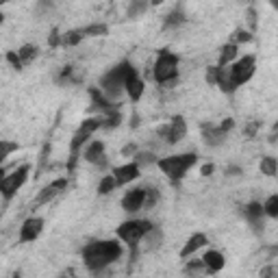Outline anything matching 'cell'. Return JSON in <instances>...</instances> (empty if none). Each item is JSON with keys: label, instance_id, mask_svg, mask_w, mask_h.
I'll use <instances>...</instances> for the list:
<instances>
[{"label": "cell", "instance_id": "3957f363", "mask_svg": "<svg viewBox=\"0 0 278 278\" xmlns=\"http://www.w3.org/2000/svg\"><path fill=\"white\" fill-rule=\"evenodd\" d=\"M198 161V157L193 155V152H185V155H174V157H163L157 161V168L161 170V172L168 176V179H172L174 183H179L183 176L187 174V170L191 168L193 163Z\"/></svg>", "mask_w": 278, "mask_h": 278}, {"label": "cell", "instance_id": "9a60e30c", "mask_svg": "<svg viewBox=\"0 0 278 278\" xmlns=\"http://www.w3.org/2000/svg\"><path fill=\"white\" fill-rule=\"evenodd\" d=\"M66 187H68V181H66V179H57V181H52L50 185H46L44 189H41V193H39L37 198H35V204L50 202V200H52V198H57L59 193H61Z\"/></svg>", "mask_w": 278, "mask_h": 278}, {"label": "cell", "instance_id": "5bb4252c", "mask_svg": "<svg viewBox=\"0 0 278 278\" xmlns=\"http://www.w3.org/2000/svg\"><path fill=\"white\" fill-rule=\"evenodd\" d=\"M202 263H204V274H217V272L224 270L226 259H224V254L220 250H206L202 257Z\"/></svg>", "mask_w": 278, "mask_h": 278}, {"label": "cell", "instance_id": "ac0fdd59", "mask_svg": "<svg viewBox=\"0 0 278 278\" xmlns=\"http://www.w3.org/2000/svg\"><path fill=\"white\" fill-rule=\"evenodd\" d=\"M220 70H217V81H215V85H220V90L222 92H226V93H233L235 90H237V85H235V81H233V76H230V68L228 66H217Z\"/></svg>", "mask_w": 278, "mask_h": 278}, {"label": "cell", "instance_id": "277c9868", "mask_svg": "<svg viewBox=\"0 0 278 278\" xmlns=\"http://www.w3.org/2000/svg\"><path fill=\"white\" fill-rule=\"evenodd\" d=\"M152 228V222L148 220H128L117 226V239L133 248V254H137V244L144 239V235Z\"/></svg>", "mask_w": 278, "mask_h": 278}, {"label": "cell", "instance_id": "cb8c5ba5", "mask_svg": "<svg viewBox=\"0 0 278 278\" xmlns=\"http://www.w3.org/2000/svg\"><path fill=\"white\" fill-rule=\"evenodd\" d=\"M263 213L268 217H272V220H276L278 217V196L274 193V196H270L268 200H265V204H263Z\"/></svg>", "mask_w": 278, "mask_h": 278}, {"label": "cell", "instance_id": "7c38bea8", "mask_svg": "<svg viewBox=\"0 0 278 278\" xmlns=\"http://www.w3.org/2000/svg\"><path fill=\"white\" fill-rule=\"evenodd\" d=\"M139 165L137 163H124V165H120V168H113V179H115V183H117V187L120 185H128V183H133L135 179L139 176Z\"/></svg>", "mask_w": 278, "mask_h": 278}, {"label": "cell", "instance_id": "30bf717a", "mask_svg": "<svg viewBox=\"0 0 278 278\" xmlns=\"http://www.w3.org/2000/svg\"><path fill=\"white\" fill-rule=\"evenodd\" d=\"M144 202H146V189H131V191L124 193L122 198V209L126 213H137L139 209H144Z\"/></svg>", "mask_w": 278, "mask_h": 278}, {"label": "cell", "instance_id": "8d00e7d4", "mask_svg": "<svg viewBox=\"0 0 278 278\" xmlns=\"http://www.w3.org/2000/svg\"><path fill=\"white\" fill-rule=\"evenodd\" d=\"M257 128H259V124H257V122L248 124V128H246V135H248V137H254V133H257Z\"/></svg>", "mask_w": 278, "mask_h": 278}, {"label": "cell", "instance_id": "9c48e42d", "mask_svg": "<svg viewBox=\"0 0 278 278\" xmlns=\"http://www.w3.org/2000/svg\"><path fill=\"white\" fill-rule=\"evenodd\" d=\"M159 135H161L168 144H179V141L187 135V124H185V120H183L181 115H176L168 126H163L161 131H159Z\"/></svg>", "mask_w": 278, "mask_h": 278}, {"label": "cell", "instance_id": "f1b7e54d", "mask_svg": "<svg viewBox=\"0 0 278 278\" xmlns=\"http://www.w3.org/2000/svg\"><path fill=\"white\" fill-rule=\"evenodd\" d=\"M81 39H83V33L81 31H72V33H66L61 37V41L66 46H79L81 44Z\"/></svg>", "mask_w": 278, "mask_h": 278}, {"label": "cell", "instance_id": "60d3db41", "mask_svg": "<svg viewBox=\"0 0 278 278\" xmlns=\"http://www.w3.org/2000/svg\"><path fill=\"white\" fill-rule=\"evenodd\" d=\"M163 0H150V4H161Z\"/></svg>", "mask_w": 278, "mask_h": 278}, {"label": "cell", "instance_id": "f546056e", "mask_svg": "<svg viewBox=\"0 0 278 278\" xmlns=\"http://www.w3.org/2000/svg\"><path fill=\"white\" fill-rule=\"evenodd\" d=\"M185 22V15L181 13V11H172V13L168 15V20H165V26H179Z\"/></svg>", "mask_w": 278, "mask_h": 278}, {"label": "cell", "instance_id": "e0dca14e", "mask_svg": "<svg viewBox=\"0 0 278 278\" xmlns=\"http://www.w3.org/2000/svg\"><path fill=\"white\" fill-rule=\"evenodd\" d=\"M206 246V235L202 233H196V235H191V237L187 239V244L183 246V250H181V257L183 259H189L193 252H198L200 248H204Z\"/></svg>", "mask_w": 278, "mask_h": 278}, {"label": "cell", "instance_id": "7bdbcfd3", "mask_svg": "<svg viewBox=\"0 0 278 278\" xmlns=\"http://www.w3.org/2000/svg\"><path fill=\"white\" fill-rule=\"evenodd\" d=\"M2 20H4V15H2V13H0V24H2Z\"/></svg>", "mask_w": 278, "mask_h": 278}, {"label": "cell", "instance_id": "44dd1931", "mask_svg": "<svg viewBox=\"0 0 278 278\" xmlns=\"http://www.w3.org/2000/svg\"><path fill=\"white\" fill-rule=\"evenodd\" d=\"M237 57V44H226L220 52V63L217 66H228V63H233V59Z\"/></svg>", "mask_w": 278, "mask_h": 278}, {"label": "cell", "instance_id": "ab89813d", "mask_svg": "<svg viewBox=\"0 0 278 278\" xmlns=\"http://www.w3.org/2000/svg\"><path fill=\"white\" fill-rule=\"evenodd\" d=\"M239 172H241L239 168H228V174H230V176H237Z\"/></svg>", "mask_w": 278, "mask_h": 278}, {"label": "cell", "instance_id": "4dcf8cb0", "mask_svg": "<svg viewBox=\"0 0 278 278\" xmlns=\"http://www.w3.org/2000/svg\"><path fill=\"white\" fill-rule=\"evenodd\" d=\"M187 274H200V272H204V263L202 259H198V261H189L187 268H185Z\"/></svg>", "mask_w": 278, "mask_h": 278}, {"label": "cell", "instance_id": "d4e9b609", "mask_svg": "<svg viewBox=\"0 0 278 278\" xmlns=\"http://www.w3.org/2000/svg\"><path fill=\"white\" fill-rule=\"evenodd\" d=\"M81 33H83V37H100V35L109 33V28H106V24H92V26L81 28Z\"/></svg>", "mask_w": 278, "mask_h": 278}, {"label": "cell", "instance_id": "e575fe53", "mask_svg": "<svg viewBox=\"0 0 278 278\" xmlns=\"http://www.w3.org/2000/svg\"><path fill=\"white\" fill-rule=\"evenodd\" d=\"M250 39H252V35L248 31H237L235 33V44H246V41H250Z\"/></svg>", "mask_w": 278, "mask_h": 278}, {"label": "cell", "instance_id": "52a82bcc", "mask_svg": "<svg viewBox=\"0 0 278 278\" xmlns=\"http://www.w3.org/2000/svg\"><path fill=\"white\" fill-rule=\"evenodd\" d=\"M100 126H102V120H100V117H87V120L79 126V131L74 133L72 141H70V150H72V152H79L81 146H85L87 139H90Z\"/></svg>", "mask_w": 278, "mask_h": 278}, {"label": "cell", "instance_id": "8992f818", "mask_svg": "<svg viewBox=\"0 0 278 278\" xmlns=\"http://www.w3.org/2000/svg\"><path fill=\"white\" fill-rule=\"evenodd\" d=\"M28 172H31L28 165H20V168L13 170L11 174L2 176V179H0V193H2V198H7V200L13 198L15 193L24 187V183L28 181Z\"/></svg>", "mask_w": 278, "mask_h": 278}, {"label": "cell", "instance_id": "836d02e7", "mask_svg": "<svg viewBox=\"0 0 278 278\" xmlns=\"http://www.w3.org/2000/svg\"><path fill=\"white\" fill-rule=\"evenodd\" d=\"M217 70H220L217 66H211L209 70H206V76H204V79H206V83H209V85H215V81H217Z\"/></svg>", "mask_w": 278, "mask_h": 278}, {"label": "cell", "instance_id": "ba28073f", "mask_svg": "<svg viewBox=\"0 0 278 278\" xmlns=\"http://www.w3.org/2000/svg\"><path fill=\"white\" fill-rule=\"evenodd\" d=\"M254 70L257 68H254V57L252 55H246L244 59H239V61L230 68V76H233L235 85L241 87L244 83H248L254 76Z\"/></svg>", "mask_w": 278, "mask_h": 278}, {"label": "cell", "instance_id": "ffe728a7", "mask_svg": "<svg viewBox=\"0 0 278 278\" xmlns=\"http://www.w3.org/2000/svg\"><path fill=\"white\" fill-rule=\"evenodd\" d=\"M202 135H204V141L206 144H211V146H220L224 139H226V133L222 131L220 126H204L202 128Z\"/></svg>", "mask_w": 278, "mask_h": 278}, {"label": "cell", "instance_id": "7402d4cb", "mask_svg": "<svg viewBox=\"0 0 278 278\" xmlns=\"http://www.w3.org/2000/svg\"><path fill=\"white\" fill-rule=\"evenodd\" d=\"M17 57H20V61H22V63H31L33 59L37 57V46H33V44L22 46V48L17 50Z\"/></svg>", "mask_w": 278, "mask_h": 278}, {"label": "cell", "instance_id": "6da1fadb", "mask_svg": "<svg viewBox=\"0 0 278 278\" xmlns=\"http://www.w3.org/2000/svg\"><path fill=\"white\" fill-rule=\"evenodd\" d=\"M122 244L117 239L92 241L83 248V263L90 272H100L122 257Z\"/></svg>", "mask_w": 278, "mask_h": 278}, {"label": "cell", "instance_id": "d6a6232c", "mask_svg": "<svg viewBox=\"0 0 278 278\" xmlns=\"http://www.w3.org/2000/svg\"><path fill=\"white\" fill-rule=\"evenodd\" d=\"M7 61H9L15 70H22V66H24V63L20 61V57H17V52H7Z\"/></svg>", "mask_w": 278, "mask_h": 278}, {"label": "cell", "instance_id": "5b68a950", "mask_svg": "<svg viewBox=\"0 0 278 278\" xmlns=\"http://www.w3.org/2000/svg\"><path fill=\"white\" fill-rule=\"evenodd\" d=\"M176 70H179V57L174 52H168V50H161L155 61V68H152V76L155 81L161 85L168 79H176Z\"/></svg>", "mask_w": 278, "mask_h": 278}, {"label": "cell", "instance_id": "4316f807", "mask_svg": "<svg viewBox=\"0 0 278 278\" xmlns=\"http://www.w3.org/2000/svg\"><path fill=\"white\" fill-rule=\"evenodd\" d=\"M276 170H278V163H276L274 157H263V159H261V174H265V176H274Z\"/></svg>", "mask_w": 278, "mask_h": 278}, {"label": "cell", "instance_id": "2e32d148", "mask_svg": "<svg viewBox=\"0 0 278 278\" xmlns=\"http://www.w3.org/2000/svg\"><path fill=\"white\" fill-rule=\"evenodd\" d=\"M83 159H85L87 163H93V165H104L106 159H104V144L102 141H90L85 148V152H83Z\"/></svg>", "mask_w": 278, "mask_h": 278}, {"label": "cell", "instance_id": "8fae6325", "mask_svg": "<svg viewBox=\"0 0 278 278\" xmlns=\"http://www.w3.org/2000/svg\"><path fill=\"white\" fill-rule=\"evenodd\" d=\"M144 90H146L144 79L137 74V70H133V72L126 76V81H124V92L128 93V98H131L133 102H139V98L144 96Z\"/></svg>", "mask_w": 278, "mask_h": 278}, {"label": "cell", "instance_id": "1f68e13d", "mask_svg": "<svg viewBox=\"0 0 278 278\" xmlns=\"http://www.w3.org/2000/svg\"><path fill=\"white\" fill-rule=\"evenodd\" d=\"M157 200H159V191H157V189H146V202H144L146 209L155 206V204H157Z\"/></svg>", "mask_w": 278, "mask_h": 278}, {"label": "cell", "instance_id": "d590c367", "mask_svg": "<svg viewBox=\"0 0 278 278\" xmlns=\"http://www.w3.org/2000/svg\"><path fill=\"white\" fill-rule=\"evenodd\" d=\"M233 126H235V120H233V117H226V120H224V122L220 124V128H222L224 133H228Z\"/></svg>", "mask_w": 278, "mask_h": 278}, {"label": "cell", "instance_id": "83f0119b", "mask_svg": "<svg viewBox=\"0 0 278 278\" xmlns=\"http://www.w3.org/2000/svg\"><path fill=\"white\" fill-rule=\"evenodd\" d=\"M17 150V144L15 141H9V139H0V165H2V161L7 159L11 152Z\"/></svg>", "mask_w": 278, "mask_h": 278}, {"label": "cell", "instance_id": "d6986e66", "mask_svg": "<svg viewBox=\"0 0 278 278\" xmlns=\"http://www.w3.org/2000/svg\"><path fill=\"white\" fill-rule=\"evenodd\" d=\"M244 215H246V220L250 222L252 226H257V228L263 226V215L265 213H263V204L261 202H250L244 209Z\"/></svg>", "mask_w": 278, "mask_h": 278}, {"label": "cell", "instance_id": "484cf974", "mask_svg": "<svg viewBox=\"0 0 278 278\" xmlns=\"http://www.w3.org/2000/svg\"><path fill=\"white\" fill-rule=\"evenodd\" d=\"M146 9H148V0H131V7H128V17L144 15Z\"/></svg>", "mask_w": 278, "mask_h": 278}, {"label": "cell", "instance_id": "7a4b0ae2", "mask_svg": "<svg viewBox=\"0 0 278 278\" xmlns=\"http://www.w3.org/2000/svg\"><path fill=\"white\" fill-rule=\"evenodd\" d=\"M133 70L135 68L131 61L117 63L113 70H109V72L100 79V92H102L106 98H117L124 92V81H126V76L131 74Z\"/></svg>", "mask_w": 278, "mask_h": 278}, {"label": "cell", "instance_id": "603a6c76", "mask_svg": "<svg viewBox=\"0 0 278 278\" xmlns=\"http://www.w3.org/2000/svg\"><path fill=\"white\" fill-rule=\"evenodd\" d=\"M115 187H117V183L113 179V174H106L104 179L98 183V193H100V196H106V193H111Z\"/></svg>", "mask_w": 278, "mask_h": 278}, {"label": "cell", "instance_id": "4fadbf2b", "mask_svg": "<svg viewBox=\"0 0 278 278\" xmlns=\"http://www.w3.org/2000/svg\"><path fill=\"white\" fill-rule=\"evenodd\" d=\"M41 230H44V220L41 217H28V220L22 224L20 228V241H35L41 235Z\"/></svg>", "mask_w": 278, "mask_h": 278}, {"label": "cell", "instance_id": "74e56055", "mask_svg": "<svg viewBox=\"0 0 278 278\" xmlns=\"http://www.w3.org/2000/svg\"><path fill=\"white\" fill-rule=\"evenodd\" d=\"M48 44H50V46H59V44H61V37H59V33H52V35H50Z\"/></svg>", "mask_w": 278, "mask_h": 278}, {"label": "cell", "instance_id": "b9f144b4", "mask_svg": "<svg viewBox=\"0 0 278 278\" xmlns=\"http://www.w3.org/2000/svg\"><path fill=\"white\" fill-rule=\"evenodd\" d=\"M2 176H4V170H2V165H0V179H2Z\"/></svg>", "mask_w": 278, "mask_h": 278}, {"label": "cell", "instance_id": "ee69618b", "mask_svg": "<svg viewBox=\"0 0 278 278\" xmlns=\"http://www.w3.org/2000/svg\"><path fill=\"white\" fill-rule=\"evenodd\" d=\"M4 2H7V0H0V4H4Z\"/></svg>", "mask_w": 278, "mask_h": 278}, {"label": "cell", "instance_id": "f35d334b", "mask_svg": "<svg viewBox=\"0 0 278 278\" xmlns=\"http://www.w3.org/2000/svg\"><path fill=\"white\" fill-rule=\"evenodd\" d=\"M209 174H213V165L209 163V165H202V176H209Z\"/></svg>", "mask_w": 278, "mask_h": 278}]
</instances>
